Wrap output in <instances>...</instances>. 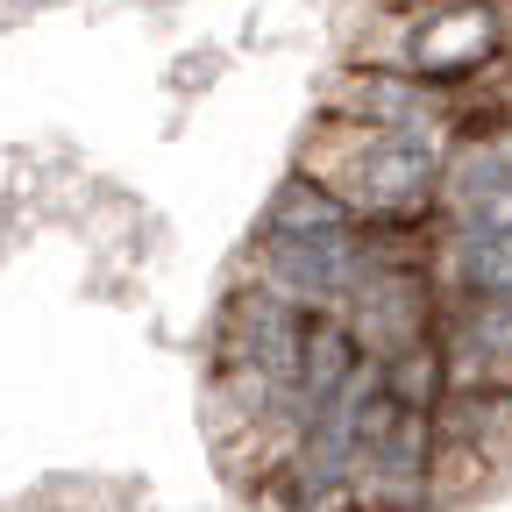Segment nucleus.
<instances>
[{"label": "nucleus", "instance_id": "f257e3e1", "mask_svg": "<svg viewBox=\"0 0 512 512\" xmlns=\"http://www.w3.org/2000/svg\"><path fill=\"white\" fill-rule=\"evenodd\" d=\"M413 249H420V235H392V228L356 221L335 192H320L306 171L285 164V178L271 185L264 214H256V228L235 256V278L271 285L278 299H292L320 320H342Z\"/></svg>", "mask_w": 512, "mask_h": 512}, {"label": "nucleus", "instance_id": "f03ea898", "mask_svg": "<svg viewBox=\"0 0 512 512\" xmlns=\"http://www.w3.org/2000/svg\"><path fill=\"white\" fill-rule=\"evenodd\" d=\"M292 171H306L320 192H335V200L370 228L427 235L434 214H441L448 150L420 143V136H399V128H370V121L313 107V121L292 143Z\"/></svg>", "mask_w": 512, "mask_h": 512}, {"label": "nucleus", "instance_id": "7ed1b4c3", "mask_svg": "<svg viewBox=\"0 0 512 512\" xmlns=\"http://www.w3.org/2000/svg\"><path fill=\"white\" fill-rule=\"evenodd\" d=\"M349 57L392 64L470 100L512 57V0H370V22Z\"/></svg>", "mask_w": 512, "mask_h": 512}, {"label": "nucleus", "instance_id": "20e7f679", "mask_svg": "<svg viewBox=\"0 0 512 512\" xmlns=\"http://www.w3.org/2000/svg\"><path fill=\"white\" fill-rule=\"evenodd\" d=\"M512 484V392L441 384L434 399V512H470Z\"/></svg>", "mask_w": 512, "mask_h": 512}, {"label": "nucleus", "instance_id": "39448f33", "mask_svg": "<svg viewBox=\"0 0 512 512\" xmlns=\"http://www.w3.org/2000/svg\"><path fill=\"white\" fill-rule=\"evenodd\" d=\"M320 107L328 114H349V121H370V128H399V136H420V143H456V128L470 114L463 93H441L413 72H392V64H370V57H342L335 79L320 86Z\"/></svg>", "mask_w": 512, "mask_h": 512}, {"label": "nucleus", "instance_id": "423d86ee", "mask_svg": "<svg viewBox=\"0 0 512 512\" xmlns=\"http://www.w3.org/2000/svg\"><path fill=\"white\" fill-rule=\"evenodd\" d=\"M434 356H441V384L512 392V306H491V299H441Z\"/></svg>", "mask_w": 512, "mask_h": 512}, {"label": "nucleus", "instance_id": "0eeeda50", "mask_svg": "<svg viewBox=\"0 0 512 512\" xmlns=\"http://www.w3.org/2000/svg\"><path fill=\"white\" fill-rule=\"evenodd\" d=\"M427 271H434L441 299H491V306H512V235H484V228L434 221V228H427Z\"/></svg>", "mask_w": 512, "mask_h": 512}, {"label": "nucleus", "instance_id": "6e6552de", "mask_svg": "<svg viewBox=\"0 0 512 512\" xmlns=\"http://www.w3.org/2000/svg\"><path fill=\"white\" fill-rule=\"evenodd\" d=\"M484 93H505V100H512V57H505V72H498V79H491Z\"/></svg>", "mask_w": 512, "mask_h": 512}]
</instances>
